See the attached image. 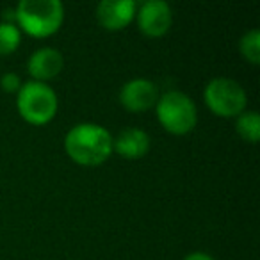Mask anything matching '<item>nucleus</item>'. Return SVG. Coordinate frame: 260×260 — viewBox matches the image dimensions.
Returning a JSON list of instances; mask_svg holds the SVG:
<instances>
[{"label": "nucleus", "instance_id": "f257e3e1", "mask_svg": "<svg viewBox=\"0 0 260 260\" xmlns=\"http://www.w3.org/2000/svg\"><path fill=\"white\" fill-rule=\"evenodd\" d=\"M66 153L82 166H96L109 159L112 152V138L109 130L96 123H79L64 139Z\"/></svg>", "mask_w": 260, "mask_h": 260}, {"label": "nucleus", "instance_id": "f03ea898", "mask_svg": "<svg viewBox=\"0 0 260 260\" xmlns=\"http://www.w3.org/2000/svg\"><path fill=\"white\" fill-rule=\"evenodd\" d=\"M15 18L27 34L47 38L62 25L64 6L59 0H22L15 9Z\"/></svg>", "mask_w": 260, "mask_h": 260}, {"label": "nucleus", "instance_id": "7ed1b4c3", "mask_svg": "<svg viewBox=\"0 0 260 260\" xmlns=\"http://www.w3.org/2000/svg\"><path fill=\"white\" fill-rule=\"evenodd\" d=\"M157 119L175 136L191 132L198 121V111L191 96L182 91H168L157 100Z\"/></svg>", "mask_w": 260, "mask_h": 260}, {"label": "nucleus", "instance_id": "20e7f679", "mask_svg": "<svg viewBox=\"0 0 260 260\" xmlns=\"http://www.w3.org/2000/svg\"><path fill=\"white\" fill-rule=\"evenodd\" d=\"M16 107L25 121L32 125H45L57 112V96L45 82L30 80L20 87Z\"/></svg>", "mask_w": 260, "mask_h": 260}, {"label": "nucleus", "instance_id": "39448f33", "mask_svg": "<svg viewBox=\"0 0 260 260\" xmlns=\"http://www.w3.org/2000/svg\"><path fill=\"white\" fill-rule=\"evenodd\" d=\"M203 96L210 111L223 118L239 116L246 109V102H248L246 91L242 89L241 84L226 77H217L210 80L205 86Z\"/></svg>", "mask_w": 260, "mask_h": 260}, {"label": "nucleus", "instance_id": "423d86ee", "mask_svg": "<svg viewBox=\"0 0 260 260\" xmlns=\"http://www.w3.org/2000/svg\"><path fill=\"white\" fill-rule=\"evenodd\" d=\"M173 22V13L164 0H148L141 4L138 11V23L143 34L150 38H159L168 32Z\"/></svg>", "mask_w": 260, "mask_h": 260}, {"label": "nucleus", "instance_id": "0eeeda50", "mask_svg": "<svg viewBox=\"0 0 260 260\" xmlns=\"http://www.w3.org/2000/svg\"><path fill=\"white\" fill-rule=\"evenodd\" d=\"M159 100V89L148 79H132L123 84L119 91V102L126 111L141 112L153 107Z\"/></svg>", "mask_w": 260, "mask_h": 260}, {"label": "nucleus", "instance_id": "6e6552de", "mask_svg": "<svg viewBox=\"0 0 260 260\" xmlns=\"http://www.w3.org/2000/svg\"><path fill=\"white\" fill-rule=\"evenodd\" d=\"M136 16L134 0H102L96 8V18L104 29L119 30Z\"/></svg>", "mask_w": 260, "mask_h": 260}, {"label": "nucleus", "instance_id": "1a4fd4ad", "mask_svg": "<svg viewBox=\"0 0 260 260\" xmlns=\"http://www.w3.org/2000/svg\"><path fill=\"white\" fill-rule=\"evenodd\" d=\"M62 54L55 48H40L29 57L27 62V70L29 73L38 80V82H43V80H50L54 77H57L62 70Z\"/></svg>", "mask_w": 260, "mask_h": 260}, {"label": "nucleus", "instance_id": "9d476101", "mask_svg": "<svg viewBox=\"0 0 260 260\" xmlns=\"http://www.w3.org/2000/svg\"><path fill=\"white\" fill-rule=\"evenodd\" d=\"M112 150L125 159H141L150 150V136L145 130L128 126L112 139Z\"/></svg>", "mask_w": 260, "mask_h": 260}, {"label": "nucleus", "instance_id": "9b49d317", "mask_svg": "<svg viewBox=\"0 0 260 260\" xmlns=\"http://www.w3.org/2000/svg\"><path fill=\"white\" fill-rule=\"evenodd\" d=\"M239 136L248 143H256L260 136V118L255 111H242L235 123Z\"/></svg>", "mask_w": 260, "mask_h": 260}, {"label": "nucleus", "instance_id": "f8f14e48", "mask_svg": "<svg viewBox=\"0 0 260 260\" xmlns=\"http://www.w3.org/2000/svg\"><path fill=\"white\" fill-rule=\"evenodd\" d=\"M241 54L246 61L253 62V64H258L260 62V32L256 29H251L249 32H246L241 38Z\"/></svg>", "mask_w": 260, "mask_h": 260}, {"label": "nucleus", "instance_id": "ddd939ff", "mask_svg": "<svg viewBox=\"0 0 260 260\" xmlns=\"http://www.w3.org/2000/svg\"><path fill=\"white\" fill-rule=\"evenodd\" d=\"M20 40H22V36H20V30L15 23H0V55L15 52L20 45Z\"/></svg>", "mask_w": 260, "mask_h": 260}, {"label": "nucleus", "instance_id": "4468645a", "mask_svg": "<svg viewBox=\"0 0 260 260\" xmlns=\"http://www.w3.org/2000/svg\"><path fill=\"white\" fill-rule=\"evenodd\" d=\"M0 86H2L4 91H8V93H15V91H20L22 82H20V77L16 75V73L9 72V73H6V75L0 77Z\"/></svg>", "mask_w": 260, "mask_h": 260}, {"label": "nucleus", "instance_id": "2eb2a0df", "mask_svg": "<svg viewBox=\"0 0 260 260\" xmlns=\"http://www.w3.org/2000/svg\"><path fill=\"white\" fill-rule=\"evenodd\" d=\"M184 260H214L210 255H207V253H202V251H194V253H189L187 256H185Z\"/></svg>", "mask_w": 260, "mask_h": 260}]
</instances>
